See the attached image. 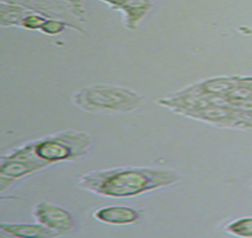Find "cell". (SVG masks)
I'll list each match as a JSON object with an SVG mask.
<instances>
[{
  "instance_id": "6",
  "label": "cell",
  "mask_w": 252,
  "mask_h": 238,
  "mask_svg": "<svg viewBox=\"0 0 252 238\" xmlns=\"http://www.w3.org/2000/svg\"><path fill=\"white\" fill-rule=\"evenodd\" d=\"M239 77L228 76V77H214V79H207L203 81L197 82L195 85L189 86L179 93L196 94V96H208V97H224L227 98L228 96L238 87Z\"/></svg>"
},
{
  "instance_id": "2",
  "label": "cell",
  "mask_w": 252,
  "mask_h": 238,
  "mask_svg": "<svg viewBox=\"0 0 252 238\" xmlns=\"http://www.w3.org/2000/svg\"><path fill=\"white\" fill-rule=\"evenodd\" d=\"M143 97L131 88L118 85L96 84L80 88L73 94V102L86 112L117 114L137 110Z\"/></svg>"
},
{
  "instance_id": "13",
  "label": "cell",
  "mask_w": 252,
  "mask_h": 238,
  "mask_svg": "<svg viewBox=\"0 0 252 238\" xmlns=\"http://www.w3.org/2000/svg\"><path fill=\"white\" fill-rule=\"evenodd\" d=\"M70 27L68 22H64L60 18H48L41 29V33L48 36H57L65 30V28Z\"/></svg>"
},
{
  "instance_id": "4",
  "label": "cell",
  "mask_w": 252,
  "mask_h": 238,
  "mask_svg": "<svg viewBox=\"0 0 252 238\" xmlns=\"http://www.w3.org/2000/svg\"><path fill=\"white\" fill-rule=\"evenodd\" d=\"M179 114L220 128L251 129L248 119L244 118L238 111L224 104H211L193 110H185Z\"/></svg>"
},
{
  "instance_id": "10",
  "label": "cell",
  "mask_w": 252,
  "mask_h": 238,
  "mask_svg": "<svg viewBox=\"0 0 252 238\" xmlns=\"http://www.w3.org/2000/svg\"><path fill=\"white\" fill-rule=\"evenodd\" d=\"M153 7L151 0H126L119 11L124 13L125 27L128 30H136Z\"/></svg>"
},
{
  "instance_id": "11",
  "label": "cell",
  "mask_w": 252,
  "mask_h": 238,
  "mask_svg": "<svg viewBox=\"0 0 252 238\" xmlns=\"http://www.w3.org/2000/svg\"><path fill=\"white\" fill-rule=\"evenodd\" d=\"M31 10L24 5L13 1H4L0 4V24L1 27H21L22 21Z\"/></svg>"
},
{
  "instance_id": "17",
  "label": "cell",
  "mask_w": 252,
  "mask_h": 238,
  "mask_svg": "<svg viewBox=\"0 0 252 238\" xmlns=\"http://www.w3.org/2000/svg\"><path fill=\"white\" fill-rule=\"evenodd\" d=\"M100 1L107 4L108 6L112 7L113 10H119V8L122 7V5L124 4L126 0H100Z\"/></svg>"
},
{
  "instance_id": "16",
  "label": "cell",
  "mask_w": 252,
  "mask_h": 238,
  "mask_svg": "<svg viewBox=\"0 0 252 238\" xmlns=\"http://www.w3.org/2000/svg\"><path fill=\"white\" fill-rule=\"evenodd\" d=\"M16 181V180L12 179V177H8V176H5V175H1L0 174V191L4 192L5 189L10 187L12 183Z\"/></svg>"
},
{
  "instance_id": "14",
  "label": "cell",
  "mask_w": 252,
  "mask_h": 238,
  "mask_svg": "<svg viewBox=\"0 0 252 238\" xmlns=\"http://www.w3.org/2000/svg\"><path fill=\"white\" fill-rule=\"evenodd\" d=\"M48 18H50V17H47V16H44V14L37 13V12H33V11H31V12H29L27 16L24 17V19L22 21L21 27L27 29V30H39L41 31L42 27L44 25V23L47 22Z\"/></svg>"
},
{
  "instance_id": "8",
  "label": "cell",
  "mask_w": 252,
  "mask_h": 238,
  "mask_svg": "<svg viewBox=\"0 0 252 238\" xmlns=\"http://www.w3.org/2000/svg\"><path fill=\"white\" fill-rule=\"evenodd\" d=\"M93 217L105 224L128 225L138 222L140 213L130 206H105L94 211Z\"/></svg>"
},
{
  "instance_id": "12",
  "label": "cell",
  "mask_w": 252,
  "mask_h": 238,
  "mask_svg": "<svg viewBox=\"0 0 252 238\" xmlns=\"http://www.w3.org/2000/svg\"><path fill=\"white\" fill-rule=\"evenodd\" d=\"M225 230L233 236L252 237V217H243L226 225Z\"/></svg>"
},
{
  "instance_id": "15",
  "label": "cell",
  "mask_w": 252,
  "mask_h": 238,
  "mask_svg": "<svg viewBox=\"0 0 252 238\" xmlns=\"http://www.w3.org/2000/svg\"><path fill=\"white\" fill-rule=\"evenodd\" d=\"M65 1L69 2L70 6L75 11L77 18L80 21H85V7L84 4H82V0H65Z\"/></svg>"
},
{
  "instance_id": "5",
  "label": "cell",
  "mask_w": 252,
  "mask_h": 238,
  "mask_svg": "<svg viewBox=\"0 0 252 238\" xmlns=\"http://www.w3.org/2000/svg\"><path fill=\"white\" fill-rule=\"evenodd\" d=\"M32 214L39 224L57 232L60 236L69 234L75 226V220L69 211L45 200L37 204L33 207Z\"/></svg>"
},
{
  "instance_id": "9",
  "label": "cell",
  "mask_w": 252,
  "mask_h": 238,
  "mask_svg": "<svg viewBox=\"0 0 252 238\" xmlns=\"http://www.w3.org/2000/svg\"><path fill=\"white\" fill-rule=\"evenodd\" d=\"M0 230L4 234L12 237H43L51 238L60 236L55 231L47 226L39 224H30V223H1Z\"/></svg>"
},
{
  "instance_id": "1",
  "label": "cell",
  "mask_w": 252,
  "mask_h": 238,
  "mask_svg": "<svg viewBox=\"0 0 252 238\" xmlns=\"http://www.w3.org/2000/svg\"><path fill=\"white\" fill-rule=\"evenodd\" d=\"M179 171L159 167H116L94 170L77 179L85 191L107 198H130L177 183Z\"/></svg>"
},
{
  "instance_id": "7",
  "label": "cell",
  "mask_w": 252,
  "mask_h": 238,
  "mask_svg": "<svg viewBox=\"0 0 252 238\" xmlns=\"http://www.w3.org/2000/svg\"><path fill=\"white\" fill-rule=\"evenodd\" d=\"M0 174L1 175L12 177L14 180L22 179V177L30 175L35 171L42 170V169L49 167V163L42 161V160H28L21 159H8L2 155L0 160Z\"/></svg>"
},
{
  "instance_id": "3",
  "label": "cell",
  "mask_w": 252,
  "mask_h": 238,
  "mask_svg": "<svg viewBox=\"0 0 252 238\" xmlns=\"http://www.w3.org/2000/svg\"><path fill=\"white\" fill-rule=\"evenodd\" d=\"M33 153L49 165L64 161H76L86 156L93 144V138L82 130L60 131L31 142Z\"/></svg>"
}]
</instances>
